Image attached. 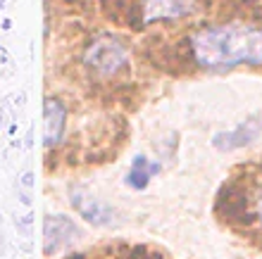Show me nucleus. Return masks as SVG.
<instances>
[{"label":"nucleus","instance_id":"1","mask_svg":"<svg viewBox=\"0 0 262 259\" xmlns=\"http://www.w3.org/2000/svg\"><path fill=\"white\" fill-rule=\"evenodd\" d=\"M191 50L195 62L205 69L262 64V27L224 24L203 29L191 38Z\"/></svg>","mask_w":262,"mask_h":259},{"label":"nucleus","instance_id":"2","mask_svg":"<svg viewBox=\"0 0 262 259\" xmlns=\"http://www.w3.org/2000/svg\"><path fill=\"white\" fill-rule=\"evenodd\" d=\"M126 60H129V55H126L124 45L115 38H100L86 50V67L93 72L96 76H103V79H110L115 76L117 72L126 67Z\"/></svg>","mask_w":262,"mask_h":259},{"label":"nucleus","instance_id":"3","mask_svg":"<svg viewBox=\"0 0 262 259\" xmlns=\"http://www.w3.org/2000/svg\"><path fill=\"white\" fill-rule=\"evenodd\" d=\"M69 202L93 226H110L115 221V209L107 207L105 202H100L96 195H91L86 188H72L69 191Z\"/></svg>","mask_w":262,"mask_h":259},{"label":"nucleus","instance_id":"4","mask_svg":"<svg viewBox=\"0 0 262 259\" xmlns=\"http://www.w3.org/2000/svg\"><path fill=\"white\" fill-rule=\"evenodd\" d=\"M74 238H79V228L74 226L72 219H67L64 214L46 217V221H43V252L46 254L57 252L60 247Z\"/></svg>","mask_w":262,"mask_h":259},{"label":"nucleus","instance_id":"5","mask_svg":"<svg viewBox=\"0 0 262 259\" xmlns=\"http://www.w3.org/2000/svg\"><path fill=\"white\" fill-rule=\"evenodd\" d=\"M260 131H262V124L257 119H250V122L238 124L234 131H220V133H214L212 145L222 152L236 150V148H243V145L253 143L260 136Z\"/></svg>","mask_w":262,"mask_h":259},{"label":"nucleus","instance_id":"6","mask_svg":"<svg viewBox=\"0 0 262 259\" xmlns=\"http://www.w3.org/2000/svg\"><path fill=\"white\" fill-rule=\"evenodd\" d=\"M143 3V21L179 19L193 12V0H141Z\"/></svg>","mask_w":262,"mask_h":259},{"label":"nucleus","instance_id":"7","mask_svg":"<svg viewBox=\"0 0 262 259\" xmlns=\"http://www.w3.org/2000/svg\"><path fill=\"white\" fill-rule=\"evenodd\" d=\"M43 143L46 148H53V145L60 143L64 131V119H67V112H64V105L57 100V98H46L43 103Z\"/></svg>","mask_w":262,"mask_h":259},{"label":"nucleus","instance_id":"8","mask_svg":"<svg viewBox=\"0 0 262 259\" xmlns=\"http://www.w3.org/2000/svg\"><path fill=\"white\" fill-rule=\"evenodd\" d=\"M160 169L162 167L158 162H150L143 155H136L134 157V164H131V171L126 174V185L136 188V191H143L145 185L150 183V178L160 174Z\"/></svg>","mask_w":262,"mask_h":259},{"label":"nucleus","instance_id":"9","mask_svg":"<svg viewBox=\"0 0 262 259\" xmlns=\"http://www.w3.org/2000/svg\"><path fill=\"white\" fill-rule=\"evenodd\" d=\"M31 221H34V214L29 211L24 217H14V226H17V231H21L24 236H31Z\"/></svg>","mask_w":262,"mask_h":259},{"label":"nucleus","instance_id":"10","mask_svg":"<svg viewBox=\"0 0 262 259\" xmlns=\"http://www.w3.org/2000/svg\"><path fill=\"white\" fill-rule=\"evenodd\" d=\"M21 185H24V188H31V185H34V174H31V171H27V174L21 176Z\"/></svg>","mask_w":262,"mask_h":259},{"label":"nucleus","instance_id":"11","mask_svg":"<svg viewBox=\"0 0 262 259\" xmlns=\"http://www.w3.org/2000/svg\"><path fill=\"white\" fill-rule=\"evenodd\" d=\"M255 217L260 219V224H262V193L255 198Z\"/></svg>","mask_w":262,"mask_h":259},{"label":"nucleus","instance_id":"12","mask_svg":"<svg viewBox=\"0 0 262 259\" xmlns=\"http://www.w3.org/2000/svg\"><path fill=\"white\" fill-rule=\"evenodd\" d=\"M19 200L24 205H31V195H29V193H19Z\"/></svg>","mask_w":262,"mask_h":259},{"label":"nucleus","instance_id":"13","mask_svg":"<svg viewBox=\"0 0 262 259\" xmlns=\"http://www.w3.org/2000/svg\"><path fill=\"white\" fill-rule=\"evenodd\" d=\"M31 143H34V131H29V136H27V148H31Z\"/></svg>","mask_w":262,"mask_h":259},{"label":"nucleus","instance_id":"14","mask_svg":"<svg viewBox=\"0 0 262 259\" xmlns=\"http://www.w3.org/2000/svg\"><path fill=\"white\" fill-rule=\"evenodd\" d=\"M69 259H83V254H74V257H69Z\"/></svg>","mask_w":262,"mask_h":259},{"label":"nucleus","instance_id":"15","mask_svg":"<svg viewBox=\"0 0 262 259\" xmlns=\"http://www.w3.org/2000/svg\"><path fill=\"white\" fill-rule=\"evenodd\" d=\"M0 129H3V112H0Z\"/></svg>","mask_w":262,"mask_h":259},{"label":"nucleus","instance_id":"16","mask_svg":"<svg viewBox=\"0 0 262 259\" xmlns=\"http://www.w3.org/2000/svg\"><path fill=\"white\" fill-rule=\"evenodd\" d=\"M150 259H160V257H158V254H152V257H150Z\"/></svg>","mask_w":262,"mask_h":259}]
</instances>
